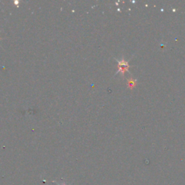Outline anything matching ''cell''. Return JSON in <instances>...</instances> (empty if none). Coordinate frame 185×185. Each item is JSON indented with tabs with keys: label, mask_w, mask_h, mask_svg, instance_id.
Masks as SVG:
<instances>
[{
	"label": "cell",
	"mask_w": 185,
	"mask_h": 185,
	"mask_svg": "<svg viewBox=\"0 0 185 185\" xmlns=\"http://www.w3.org/2000/svg\"><path fill=\"white\" fill-rule=\"evenodd\" d=\"M130 67L128 65V62H126L124 59L121 60L120 62H119L118 63V68H119V72H121L122 73V75H124V73L127 71H128V69Z\"/></svg>",
	"instance_id": "1"
},
{
	"label": "cell",
	"mask_w": 185,
	"mask_h": 185,
	"mask_svg": "<svg viewBox=\"0 0 185 185\" xmlns=\"http://www.w3.org/2000/svg\"><path fill=\"white\" fill-rule=\"evenodd\" d=\"M136 85V80L132 79V78H130V79L128 80L127 81V86H128V88H130V89H132V88H135Z\"/></svg>",
	"instance_id": "2"
},
{
	"label": "cell",
	"mask_w": 185,
	"mask_h": 185,
	"mask_svg": "<svg viewBox=\"0 0 185 185\" xmlns=\"http://www.w3.org/2000/svg\"><path fill=\"white\" fill-rule=\"evenodd\" d=\"M54 182L56 183V184H57V185H67L66 184H65V183H62V184H58V183H57V182H56V181H54Z\"/></svg>",
	"instance_id": "3"
}]
</instances>
